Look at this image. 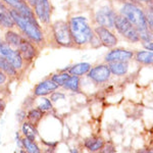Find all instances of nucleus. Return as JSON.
Masks as SVG:
<instances>
[{
  "instance_id": "nucleus-1",
  "label": "nucleus",
  "mask_w": 153,
  "mask_h": 153,
  "mask_svg": "<svg viewBox=\"0 0 153 153\" xmlns=\"http://www.w3.org/2000/svg\"><path fill=\"white\" fill-rule=\"evenodd\" d=\"M122 14L130 22L139 34V38L144 41H151V36L148 32V24L145 14L138 6L132 3H126L122 8Z\"/></svg>"
},
{
  "instance_id": "nucleus-2",
  "label": "nucleus",
  "mask_w": 153,
  "mask_h": 153,
  "mask_svg": "<svg viewBox=\"0 0 153 153\" xmlns=\"http://www.w3.org/2000/svg\"><path fill=\"white\" fill-rule=\"evenodd\" d=\"M70 31L71 39L78 45H83L90 42L93 38L92 30L84 16H75L70 22Z\"/></svg>"
},
{
  "instance_id": "nucleus-3",
  "label": "nucleus",
  "mask_w": 153,
  "mask_h": 153,
  "mask_svg": "<svg viewBox=\"0 0 153 153\" xmlns=\"http://www.w3.org/2000/svg\"><path fill=\"white\" fill-rule=\"evenodd\" d=\"M10 14L13 19L14 23H16L19 27V29L26 34L29 38H31L32 40L36 42H41L43 40V35H42V32L39 26H37L34 23H32L31 21H29L28 19H26L22 14H19L18 11L11 9Z\"/></svg>"
},
{
  "instance_id": "nucleus-4",
  "label": "nucleus",
  "mask_w": 153,
  "mask_h": 153,
  "mask_svg": "<svg viewBox=\"0 0 153 153\" xmlns=\"http://www.w3.org/2000/svg\"><path fill=\"white\" fill-rule=\"evenodd\" d=\"M114 26L117 29V31L122 34L123 36L129 39L132 42H138L140 40L139 34L135 27L125 18L124 16H115L114 19Z\"/></svg>"
},
{
  "instance_id": "nucleus-5",
  "label": "nucleus",
  "mask_w": 153,
  "mask_h": 153,
  "mask_svg": "<svg viewBox=\"0 0 153 153\" xmlns=\"http://www.w3.org/2000/svg\"><path fill=\"white\" fill-rule=\"evenodd\" d=\"M53 34L56 42L59 45L71 46L73 39H71V31L68 25L62 21H58L53 25Z\"/></svg>"
},
{
  "instance_id": "nucleus-6",
  "label": "nucleus",
  "mask_w": 153,
  "mask_h": 153,
  "mask_svg": "<svg viewBox=\"0 0 153 153\" xmlns=\"http://www.w3.org/2000/svg\"><path fill=\"white\" fill-rule=\"evenodd\" d=\"M0 55L5 57L16 70H19L23 66V57L19 51L12 49L8 44L0 41Z\"/></svg>"
},
{
  "instance_id": "nucleus-7",
  "label": "nucleus",
  "mask_w": 153,
  "mask_h": 153,
  "mask_svg": "<svg viewBox=\"0 0 153 153\" xmlns=\"http://www.w3.org/2000/svg\"><path fill=\"white\" fill-rule=\"evenodd\" d=\"M3 1L8 4V5H10L12 7V9L16 10L19 14H22L23 16L28 19L29 21H31L32 23H34L37 26H39L35 16H34L33 11L31 10V8L27 5V3L24 2L23 0H3Z\"/></svg>"
},
{
  "instance_id": "nucleus-8",
  "label": "nucleus",
  "mask_w": 153,
  "mask_h": 153,
  "mask_svg": "<svg viewBox=\"0 0 153 153\" xmlns=\"http://www.w3.org/2000/svg\"><path fill=\"white\" fill-rule=\"evenodd\" d=\"M115 13L108 7H102L96 13V21L104 28H112L114 26Z\"/></svg>"
},
{
  "instance_id": "nucleus-9",
  "label": "nucleus",
  "mask_w": 153,
  "mask_h": 153,
  "mask_svg": "<svg viewBox=\"0 0 153 153\" xmlns=\"http://www.w3.org/2000/svg\"><path fill=\"white\" fill-rule=\"evenodd\" d=\"M89 78L92 79L93 81L97 83H102L105 82L109 79L110 76V70L108 68V65H97L95 68H93L92 70H89Z\"/></svg>"
},
{
  "instance_id": "nucleus-10",
  "label": "nucleus",
  "mask_w": 153,
  "mask_h": 153,
  "mask_svg": "<svg viewBox=\"0 0 153 153\" xmlns=\"http://www.w3.org/2000/svg\"><path fill=\"white\" fill-rule=\"evenodd\" d=\"M95 32L97 34L98 38L102 42L103 45L107 46V47H113V46L117 45V39L115 38V36L107 28H104L102 26L97 27L95 29Z\"/></svg>"
},
{
  "instance_id": "nucleus-11",
  "label": "nucleus",
  "mask_w": 153,
  "mask_h": 153,
  "mask_svg": "<svg viewBox=\"0 0 153 153\" xmlns=\"http://www.w3.org/2000/svg\"><path fill=\"white\" fill-rule=\"evenodd\" d=\"M36 13L43 23H48L50 19V5L48 0H36Z\"/></svg>"
},
{
  "instance_id": "nucleus-12",
  "label": "nucleus",
  "mask_w": 153,
  "mask_h": 153,
  "mask_svg": "<svg viewBox=\"0 0 153 153\" xmlns=\"http://www.w3.org/2000/svg\"><path fill=\"white\" fill-rule=\"evenodd\" d=\"M132 57L133 52H131V51L123 50V49H114L106 55L105 59L108 62H111V61H128Z\"/></svg>"
},
{
  "instance_id": "nucleus-13",
  "label": "nucleus",
  "mask_w": 153,
  "mask_h": 153,
  "mask_svg": "<svg viewBox=\"0 0 153 153\" xmlns=\"http://www.w3.org/2000/svg\"><path fill=\"white\" fill-rule=\"evenodd\" d=\"M59 86L52 80H46L44 82H41L37 85L35 88V95L37 96H44L50 94L52 91L56 90Z\"/></svg>"
},
{
  "instance_id": "nucleus-14",
  "label": "nucleus",
  "mask_w": 153,
  "mask_h": 153,
  "mask_svg": "<svg viewBox=\"0 0 153 153\" xmlns=\"http://www.w3.org/2000/svg\"><path fill=\"white\" fill-rule=\"evenodd\" d=\"M19 53H21L22 57H24L27 60H31L35 56V48L33 47L31 43L29 41H27L26 39H22L21 44L19 46Z\"/></svg>"
},
{
  "instance_id": "nucleus-15",
  "label": "nucleus",
  "mask_w": 153,
  "mask_h": 153,
  "mask_svg": "<svg viewBox=\"0 0 153 153\" xmlns=\"http://www.w3.org/2000/svg\"><path fill=\"white\" fill-rule=\"evenodd\" d=\"M0 25L5 28H12L16 25L10 14V11L1 2H0Z\"/></svg>"
},
{
  "instance_id": "nucleus-16",
  "label": "nucleus",
  "mask_w": 153,
  "mask_h": 153,
  "mask_svg": "<svg viewBox=\"0 0 153 153\" xmlns=\"http://www.w3.org/2000/svg\"><path fill=\"white\" fill-rule=\"evenodd\" d=\"M110 73H113L117 76H123L128 71L129 65L126 61H111L108 65Z\"/></svg>"
},
{
  "instance_id": "nucleus-17",
  "label": "nucleus",
  "mask_w": 153,
  "mask_h": 153,
  "mask_svg": "<svg viewBox=\"0 0 153 153\" xmlns=\"http://www.w3.org/2000/svg\"><path fill=\"white\" fill-rule=\"evenodd\" d=\"M85 146L90 151H97L104 146V142L100 138H90L87 139L85 142Z\"/></svg>"
},
{
  "instance_id": "nucleus-18",
  "label": "nucleus",
  "mask_w": 153,
  "mask_h": 153,
  "mask_svg": "<svg viewBox=\"0 0 153 153\" xmlns=\"http://www.w3.org/2000/svg\"><path fill=\"white\" fill-rule=\"evenodd\" d=\"M90 68H91V65H89V63L81 62V63H78V65H74L73 68H71L70 73L74 76H81V75L86 74L87 71H89Z\"/></svg>"
},
{
  "instance_id": "nucleus-19",
  "label": "nucleus",
  "mask_w": 153,
  "mask_h": 153,
  "mask_svg": "<svg viewBox=\"0 0 153 153\" xmlns=\"http://www.w3.org/2000/svg\"><path fill=\"white\" fill-rule=\"evenodd\" d=\"M0 70L5 71L6 74H8V75H10V76L16 75V70L12 66L11 63L2 55H0Z\"/></svg>"
},
{
  "instance_id": "nucleus-20",
  "label": "nucleus",
  "mask_w": 153,
  "mask_h": 153,
  "mask_svg": "<svg viewBox=\"0 0 153 153\" xmlns=\"http://www.w3.org/2000/svg\"><path fill=\"white\" fill-rule=\"evenodd\" d=\"M22 39H23V37H21L16 33L11 32V31L7 32L5 35V40L7 42V44H8L9 46H14V47H18V48H19V44H21Z\"/></svg>"
},
{
  "instance_id": "nucleus-21",
  "label": "nucleus",
  "mask_w": 153,
  "mask_h": 153,
  "mask_svg": "<svg viewBox=\"0 0 153 153\" xmlns=\"http://www.w3.org/2000/svg\"><path fill=\"white\" fill-rule=\"evenodd\" d=\"M137 60L144 65H151L153 61L152 51H139L137 53Z\"/></svg>"
},
{
  "instance_id": "nucleus-22",
  "label": "nucleus",
  "mask_w": 153,
  "mask_h": 153,
  "mask_svg": "<svg viewBox=\"0 0 153 153\" xmlns=\"http://www.w3.org/2000/svg\"><path fill=\"white\" fill-rule=\"evenodd\" d=\"M79 83H80V80H79L78 76H70V78L66 80V82L63 84V87L65 89H68V90H71L74 92H78L79 91Z\"/></svg>"
},
{
  "instance_id": "nucleus-23",
  "label": "nucleus",
  "mask_w": 153,
  "mask_h": 153,
  "mask_svg": "<svg viewBox=\"0 0 153 153\" xmlns=\"http://www.w3.org/2000/svg\"><path fill=\"white\" fill-rule=\"evenodd\" d=\"M23 132L26 138H29L31 140H35L36 138V130L31 124L29 123H25L23 125Z\"/></svg>"
},
{
  "instance_id": "nucleus-24",
  "label": "nucleus",
  "mask_w": 153,
  "mask_h": 153,
  "mask_svg": "<svg viewBox=\"0 0 153 153\" xmlns=\"http://www.w3.org/2000/svg\"><path fill=\"white\" fill-rule=\"evenodd\" d=\"M23 144H24L25 148H26L28 152H31V153L40 152L39 147L35 144L34 140H31V139H29V138H25V139L23 140Z\"/></svg>"
},
{
  "instance_id": "nucleus-25",
  "label": "nucleus",
  "mask_w": 153,
  "mask_h": 153,
  "mask_svg": "<svg viewBox=\"0 0 153 153\" xmlns=\"http://www.w3.org/2000/svg\"><path fill=\"white\" fill-rule=\"evenodd\" d=\"M42 115H43V111L37 108V109H32L31 111L28 113V118L30 120H32V122L37 123L38 120H41Z\"/></svg>"
},
{
  "instance_id": "nucleus-26",
  "label": "nucleus",
  "mask_w": 153,
  "mask_h": 153,
  "mask_svg": "<svg viewBox=\"0 0 153 153\" xmlns=\"http://www.w3.org/2000/svg\"><path fill=\"white\" fill-rule=\"evenodd\" d=\"M70 75L68 74H59V75H54L52 76V79L51 80L54 81L56 84H57L58 86H63V84L66 82V80H68V78H70Z\"/></svg>"
},
{
  "instance_id": "nucleus-27",
  "label": "nucleus",
  "mask_w": 153,
  "mask_h": 153,
  "mask_svg": "<svg viewBox=\"0 0 153 153\" xmlns=\"http://www.w3.org/2000/svg\"><path fill=\"white\" fill-rule=\"evenodd\" d=\"M52 108V105H51V101L47 99V98H44L43 99V102L41 103L40 105L38 106V109L42 110V111H46V110H49Z\"/></svg>"
},
{
  "instance_id": "nucleus-28",
  "label": "nucleus",
  "mask_w": 153,
  "mask_h": 153,
  "mask_svg": "<svg viewBox=\"0 0 153 153\" xmlns=\"http://www.w3.org/2000/svg\"><path fill=\"white\" fill-rule=\"evenodd\" d=\"M63 98H65V95L58 92H54L53 94L51 95V100L52 101H57L59 99H63Z\"/></svg>"
},
{
  "instance_id": "nucleus-29",
  "label": "nucleus",
  "mask_w": 153,
  "mask_h": 153,
  "mask_svg": "<svg viewBox=\"0 0 153 153\" xmlns=\"http://www.w3.org/2000/svg\"><path fill=\"white\" fill-rule=\"evenodd\" d=\"M145 18H146L147 24H149V28H150V29H152L153 24H152V10H151V9H150V11L148 12L147 16H145Z\"/></svg>"
},
{
  "instance_id": "nucleus-30",
  "label": "nucleus",
  "mask_w": 153,
  "mask_h": 153,
  "mask_svg": "<svg viewBox=\"0 0 153 153\" xmlns=\"http://www.w3.org/2000/svg\"><path fill=\"white\" fill-rule=\"evenodd\" d=\"M16 115H18V120H19V122H22V120H23L24 118L27 117L26 113H25L24 111H22V110H19V111H18V113H16Z\"/></svg>"
},
{
  "instance_id": "nucleus-31",
  "label": "nucleus",
  "mask_w": 153,
  "mask_h": 153,
  "mask_svg": "<svg viewBox=\"0 0 153 153\" xmlns=\"http://www.w3.org/2000/svg\"><path fill=\"white\" fill-rule=\"evenodd\" d=\"M143 45H144L149 51H152V42L151 41H144Z\"/></svg>"
},
{
  "instance_id": "nucleus-32",
  "label": "nucleus",
  "mask_w": 153,
  "mask_h": 153,
  "mask_svg": "<svg viewBox=\"0 0 153 153\" xmlns=\"http://www.w3.org/2000/svg\"><path fill=\"white\" fill-rule=\"evenodd\" d=\"M6 81V76L0 71V84H3Z\"/></svg>"
},
{
  "instance_id": "nucleus-33",
  "label": "nucleus",
  "mask_w": 153,
  "mask_h": 153,
  "mask_svg": "<svg viewBox=\"0 0 153 153\" xmlns=\"http://www.w3.org/2000/svg\"><path fill=\"white\" fill-rule=\"evenodd\" d=\"M103 152H115L114 148H113L112 146H106L104 150H102Z\"/></svg>"
},
{
  "instance_id": "nucleus-34",
  "label": "nucleus",
  "mask_w": 153,
  "mask_h": 153,
  "mask_svg": "<svg viewBox=\"0 0 153 153\" xmlns=\"http://www.w3.org/2000/svg\"><path fill=\"white\" fill-rule=\"evenodd\" d=\"M4 107H5V105H4V103L2 102V100L0 99V111H1V110H3Z\"/></svg>"
},
{
  "instance_id": "nucleus-35",
  "label": "nucleus",
  "mask_w": 153,
  "mask_h": 153,
  "mask_svg": "<svg viewBox=\"0 0 153 153\" xmlns=\"http://www.w3.org/2000/svg\"><path fill=\"white\" fill-rule=\"evenodd\" d=\"M29 3L31 4L32 6H35V3H36V0H28Z\"/></svg>"
},
{
  "instance_id": "nucleus-36",
  "label": "nucleus",
  "mask_w": 153,
  "mask_h": 153,
  "mask_svg": "<svg viewBox=\"0 0 153 153\" xmlns=\"http://www.w3.org/2000/svg\"><path fill=\"white\" fill-rule=\"evenodd\" d=\"M143 1H151V0H143Z\"/></svg>"
}]
</instances>
